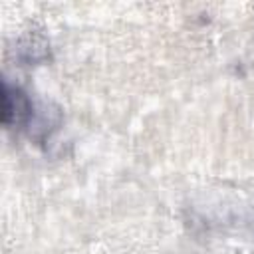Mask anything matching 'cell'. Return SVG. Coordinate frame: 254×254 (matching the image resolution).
<instances>
[{
	"mask_svg": "<svg viewBox=\"0 0 254 254\" xmlns=\"http://www.w3.org/2000/svg\"><path fill=\"white\" fill-rule=\"evenodd\" d=\"M34 117V103L20 87L2 83V123L6 127H24Z\"/></svg>",
	"mask_w": 254,
	"mask_h": 254,
	"instance_id": "1",
	"label": "cell"
}]
</instances>
